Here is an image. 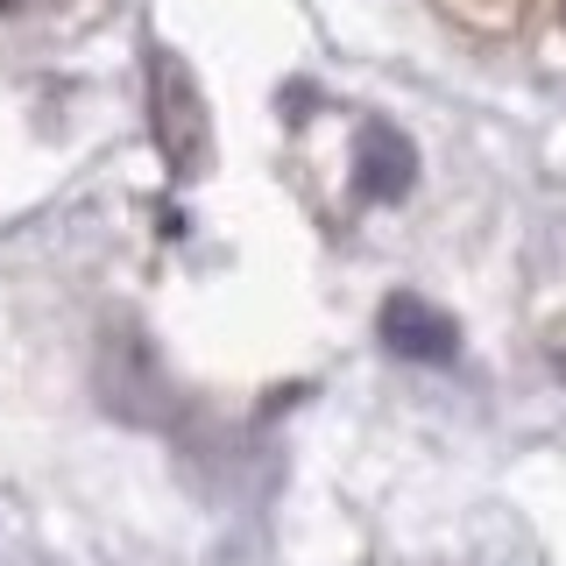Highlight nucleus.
<instances>
[{
    "label": "nucleus",
    "instance_id": "1",
    "mask_svg": "<svg viewBox=\"0 0 566 566\" xmlns=\"http://www.w3.org/2000/svg\"><path fill=\"white\" fill-rule=\"evenodd\" d=\"M149 93H156V142H164L170 170L177 177L199 170L206 164V99H199V78H191L177 57H156Z\"/></svg>",
    "mask_w": 566,
    "mask_h": 566
},
{
    "label": "nucleus",
    "instance_id": "2",
    "mask_svg": "<svg viewBox=\"0 0 566 566\" xmlns=\"http://www.w3.org/2000/svg\"><path fill=\"white\" fill-rule=\"evenodd\" d=\"M376 333H382L389 354H403V361H424V368H447L453 354H460V326L432 305V297H411V291H397V297L382 305Z\"/></svg>",
    "mask_w": 566,
    "mask_h": 566
},
{
    "label": "nucleus",
    "instance_id": "3",
    "mask_svg": "<svg viewBox=\"0 0 566 566\" xmlns=\"http://www.w3.org/2000/svg\"><path fill=\"white\" fill-rule=\"evenodd\" d=\"M354 185H361V199H403V191L418 185V149L403 142L389 120H368L361 135H354Z\"/></svg>",
    "mask_w": 566,
    "mask_h": 566
},
{
    "label": "nucleus",
    "instance_id": "4",
    "mask_svg": "<svg viewBox=\"0 0 566 566\" xmlns=\"http://www.w3.org/2000/svg\"><path fill=\"white\" fill-rule=\"evenodd\" d=\"M35 8H57V0H0V14H35Z\"/></svg>",
    "mask_w": 566,
    "mask_h": 566
},
{
    "label": "nucleus",
    "instance_id": "5",
    "mask_svg": "<svg viewBox=\"0 0 566 566\" xmlns=\"http://www.w3.org/2000/svg\"><path fill=\"white\" fill-rule=\"evenodd\" d=\"M559 14H566V8H559Z\"/></svg>",
    "mask_w": 566,
    "mask_h": 566
}]
</instances>
